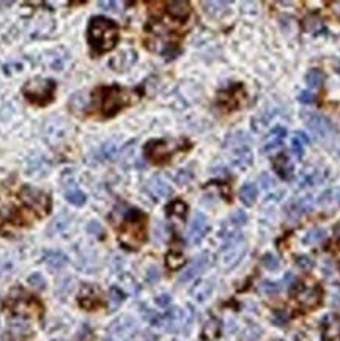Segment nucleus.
<instances>
[{
  "instance_id": "nucleus-1",
  "label": "nucleus",
  "mask_w": 340,
  "mask_h": 341,
  "mask_svg": "<svg viewBox=\"0 0 340 341\" xmlns=\"http://www.w3.org/2000/svg\"><path fill=\"white\" fill-rule=\"evenodd\" d=\"M87 41L95 54H106L118 42V25L107 18L95 16L87 28Z\"/></svg>"
},
{
  "instance_id": "nucleus-2",
  "label": "nucleus",
  "mask_w": 340,
  "mask_h": 341,
  "mask_svg": "<svg viewBox=\"0 0 340 341\" xmlns=\"http://www.w3.org/2000/svg\"><path fill=\"white\" fill-rule=\"evenodd\" d=\"M145 225L147 216L139 209H128L124 214V222L120 230V242L126 249L136 250L145 240Z\"/></svg>"
},
{
  "instance_id": "nucleus-3",
  "label": "nucleus",
  "mask_w": 340,
  "mask_h": 341,
  "mask_svg": "<svg viewBox=\"0 0 340 341\" xmlns=\"http://www.w3.org/2000/svg\"><path fill=\"white\" fill-rule=\"evenodd\" d=\"M93 99L98 104L99 112L104 117H113L123 107L131 104V93L117 87V85H113V87H99L95 91Z\"/></svg>"
},
{
  "instance_id": "nucleus-4",
  "label": "nucleus",
  "mask_w": 340,
  "mask_h": 341,
  "mask_svg": "<svg viewBox=\"0 0 340 341\" xmlns=\"http://www.w3.org/2000/svg\"><path fill=\"white\" fill-rule=\"evenodd\" d=\"M304 121L309 129L314 132V135L318 140H321L323 143L328 145V148L340 145V137L335 131V127L326 117L320 115V113H306Z\"/></svg>"
},
{
  "instance_id": "nucleus-5",
  "label": "nucleus",
  "mask_w": 340,
  "mask_h": 341,
  "mask_svg": "<svg viewBox=\"0 0 340 341\" xmlns=\"http://www.w3.org/2000/svg\"><path fill=\"white\" fill-rule=\"evenodd\" d=\"M57 85L51 79H41V80H32L27 82L25 87L22 88L25 98L30 103L36 106H46L54 99Z\"/></svg>"
},
{
  "instance_id": "nucleus-6",
  "label": "nucleus",
  "mask_w": 340,
  "mask_h": 341,
  "mask_svg": "<svg viewBox=\"0 0 340 341\" xmlns=\"http://www.w3.org/2000/svg\"><path fill=\"white\" fill-rule=\"evenodd\" d=\"M244 253H246V244L241 240L239 234L230 236L225 239V247L222 250L221 263L225 269H230L239 263Z\"/></svg>"
},
{
  "instance_id": "nucleus-7",
  "label": "nucleus",
  "mask_w": 340,
  "mask_h": 341,
  "mask_svg": "<svg viewBox=\"0 0 340 341\" xmlns=\"http://www.w3.org/2000/svg\"><path fill=\"white\" fill-rule=\"evenodd\" d=\"M22 197H24V200L28 206L35 211H38L39 216H46L49 212L51 198L45 192H41V190H38L35 187H30V186H25L24 190H22Z\"/></svg>"
},
{
  "instance_id": "nucleus-8",
  "label": "nucleus",
  "mask_w": 340,
  "mask_h": 341,
  "mask_svg": "<svg viewBox=\"0 0 340 341\" xmlns=\"http://www.w3.org/2000/svg\"><path fill=\"white\" fill-rule=\"evenodd\" d=\"M294 297L298 304H301L304 308H315L321 302L323 293L320 286H298Z\"/></svg>"
},
{
  "instance_id": "nucleus-9",
  "label": "nucleus",
  "mask_w": 340,
  "mask_h": 341,
  "mask_svg": "<svg viewBox=\"0 0 340 341\" xmlns=\"http://www.w3.org/2000/svg\"><path fill=\"white\" fill-rule=\"evenodd\" d=\"M62 181H63V192H65L66 202L71 203V205H74V206H83L85 202H87V195H85L77 187V184L74 182L73 176H69L68 173H65Z\"/></svg>"
},
{
  "instance_id": "nucleus-10",
  "label": "nucleus",
  "mask_w": 340,
  "mask_h": 341,
  "mask_svg": "<svg viewBox=\"0 0 340 341\" xmlns=\"http://www.w3.org/2000/svg\"><path fill=\"white\" fill-rule=\"evenodd\" d=\"M208 228H209V223H208L206 216L202 214V212H197L191 222V226H189L188 240L191 244H198L203 239V236L206 234Z\"/></svg>"
},
{
  "instance_id": "nucleus-11",
  "label": "nucleus",
  "mask_w": 340,
  "mask_h": 341,
  "mask_svg": "<svg viewBox=\"0 0 340 341\" xmlns=\"http://www.w3.org/2000/svg\"><path fill=\"white\" fill-rule=\"evenodd\" d=\"M208 266H209V257H208V253L198 255V257L194 258V261L188 266L186 271H184V272L180 275V281L184 283V281L192 280V278L197 277L198 274H202Z\"/></svg>"
},
{
  "instance_id": "nucleus-12",
  "label": "nucleus",
  "mask_w": 340,
  "mask_h": 341,
  "mask_svg": "<svg viewBox=\"0 0 340 341\" xmlns=\"http://www.w3.org/2000/svg\"><path fill=\"white\" fill-rule=\"evenodd\" d=\"M147 156L153 161V162H164L170 158V153H172V150H170L167 147V143L164 140H153L150 141V143H147Z\"/></svg>"
},
{
  "instance_id": "nucleus-13",
  "label": "nucleus",
  "mask_w": 340,
  "mask_h": 341,
  "mask_svg": "<svg viewBox=\"0 0 340 341\" xmlns=\"http://www.w3.org/2000/svg\"><path fill=\"white\" fill-rule=\"evenodd\" d=\"M11 308L14 311H18V313H24V315H41L42 311V307L38 304L36 299H30V297H27V299H16L11 302Z\"/></svg>"
},
{
  "instance_id": "nucleus-14",
  "label": "nucleus",
  "mask_w": 340,
  "mask_h": 341,
  "mask_svg": "<svg viewBox=\"0 0 340 341\" xmlns=\"http://www.w3.org/2000/svg\"><path fill=\"white\" fill-rule=\"evenodd\" d=\"M184 321H186V318H184L183 311L180 308H174V310H170L165 316H162L159 319V324L164 325V327L168 330H180L183 327Z\"/></svg>"
},
{
  "instance_id": "nucleus-15",
  "label": "nucleus",
  "mask_w": 340,
  "mask_h": 341,
  "mask_svg": "<svg viewBox=\"0 0 340 341\" xmlns=\"http://www.w3.org/2000/svg\"><path fill=\"white\" fill-rule=\"evenodd\" d=\"M148 190L156 198H164V197L172 195V187H170V184L161 176H154L148 181Z\"/></svg>"
},
{
  "instance_id": "nucleus-16",
  "label": "nucleus",
  "mask_w": 340,
  "mask_h": 341,
  "mask_svg": "<svg viewBox=\"0 0 340 341\" xmlns=\"http://www.w3.org/2000/svg\"><path fill=\"white\" fill-rule=\"evenodd\" d=\"M167 11L172 18L175 19H186L191 14V5L189 2H184V0H177V2H168L167 4Z\"/></svg>"
},
{
  "instance_id": "nucleus-17",
  "label": "nucleus",
  "mask_w": 340,
  "mask_h": 341,
  "mask_svg": "<svg viewBox=\"0 0 340 341\" xmlns=\"http://www.w3.org/2000/svg\"><path fill=\"white\" fill-rule=\"evenodd\" d=\"M285 135H287V129L285 127H282V126H276L274 129L268 134V137H266V143H265V151L266 153H269L271 150H274V148H277V147H280L282 145V140L285 138Z\"/></svg>"
},
{
  "instance_id": "nucleus-18",
  "label": "nucleus",
  "mask_w": 340,
  "mask_h": 341,
  "mask_svg": "<svg viewBox=\"0 0 340 341\" xmlns=\"http://www.w3.org/2000/svg\"><path fill=\"white\" fill-rule=\"evenodd\" d=\"M79 301H80V305H82L83 308H87V310H93V308H96V307L101 305V299H99V293H98L95 288H92V286L85 288V289L82 291V294H80V297H79Z\"/></svg>"
},
{
  "instance_id": "nucleus-19",
  "label": "nucleus",
  "mask_w": 340,
  "mask_h": 341,
  "mask_svg": "<svg viewBox=\"0 0 340 341\" xmlns=\"http://www.w3.org/2000/svg\"><path fill=\"white\" fill-rule=\"evenodd\" d=\"M312 206H314V200H312V198H309V197L301 198V200H298L293 205H290L288 214L291 219H298L300 216H303L304 212H309L312 209Z\"/></svg>"
},
{
  "instance_id": "nucleus-20",
  "label": "nucleus",
  "mask_w": 340,
  "mask_h": 341,
  "mask_svg": "<svg viewBox=\"0 0 340 341\" xmlns=\"http://www.w3.org/2000/svg\"><path fill=\"white\" fill-rule=\"evenodd\" d=\"M274 168L279 173V176H282L283 179H288L293 173V165L285 154H280L274 159Z\"/></svg>"
},
{
  "instance_id": "nucleus-21",
  "label": "nucleus",
  "mask_w": 340,
  "mask_h": 341,
  "mask_svg": "<svg viewBox=\"0 0 340 341\" xmlns=\"http://www.w3.org/2000/svg\"><path fill=\"white\" fill-rule=\"evenodd\" d=\"M257 195H259L257 186L252 182H247L239 190V200L243 202L246 206H252L255 203V200H257Z\"/></svg>"
},
{
  "instance_id": "nucleus-22",
  "label": "nucleus",
  "mask_w": 340,
  "mask_h": 341,
  "mask_svg": "<svg viewBox=\"0 0 340 341\" xmlns=\"http://www.w3.org/2000/svg\"><path fill=\"white\" fill-rule=\"evenodd\" d=\"M211 293H212V281H209V280L198 281L197 285L194 286V289H192V296L195 297L198 302L206 301L208 297L211 296Z\"/></svg>"
},
{
  "instance_id": "nucleus-23",
  "label": "nucleus",
  "mask_w": 340,
  "mask_h": 341,
  "mask_svg": "<svg viewBox=\"0 0 340 341\" xmlns=\"http://www.w3.org/2000/svg\"><path fill=\"white\" fill-rule=\"evenodd\" d=\"M324 335H326V338H329V339H334V338H337L340 335V319L338 318H335V316L326 318Z\"/></svg>"
},
{
  "instance_id": "nucleus-24",
  "label": "nucleus",
  "mask_w": 340,
  "mask_h": 341,
  "mask_svg": "<svg viewBox=\"0 0 340 341\" xmlns=\"http://www.w3.org/2000/svg\"><path fill=\"white\" fill-rule=\"evenodd\" d=\"M326 239V230L324 228H312L303 239V242L306 246H315V244H320Z\"/></svg>"
},
{
  "instance_id": "nucleus-25",
  "label": "nucleus",
  "mask_w": 340,
  "mask_h": 341,
  "mask_svg": "<svg viewBox=\"0 0 340 341\" xmlns=\"http://www.w3.org/2000/svg\"><path fill=\"white\" fill-rule=\"evenodd\" d=\"M306 82L310 88L318 90L321 88V85L324 83V74L321 73L320 69H310L309 73L306 74Z\"/></svg>"
},
{
  "instance_id": "nucleus-26",
  "label": "nucleus",
  "mask_w": 340,
  "mask_h": 341,
  "mask_svg": "<svg viewBox=\"0 0 340 341\" xmlns=\"http://www.w3.org/2000/svg\"><path fill=\"white\" fill-rule=\"evenodd\" d=\"M165 263H167V266H168V269H180L184 263H186V260H184V257H183V253L181 252H177V250H170L168 253H167V257H165Z\"/></svg>"
},
{
  "instance_id": "nucleus-27",
  "label": "nucleus",
  "mask_w": 340,
  "mask_h": 341,
  "mask_svg": "<svg viewBox=\"0 0 340 341\" xmlns=\"http://www.w3.org/2000/svg\"><path fill=\"white\" fill-rule=\"evenodd\" d=\"M167 212H168V216H177L180 219H184L186 217V212H188V206L178 200V202H174L172 205H168Z\"/></svg>"
},
{
  "instance_id": "nucleus-28",
  "label": "nucleus",
  "mask_w": 340,
  "mask_h": 341,
  "mask_svg": "<svg viewBox=\"0 0 340 341\" xmlns=\"http://www.w3.org/2000/svg\"><path fill=\"white\" fill-rule=\"evenodd\" d=\"M262 264L268 269V271H276V269H279V266H280V258L274 253H266L262 258Z\"/></svg>"
},
{
  "instance_id": "nucleus-29",
  "label": "nucleus",
  "mask_w": 340,
  "mask_h": 341,
  "mask_svg": "<svg viewBox=\"0 0 340 341\" xmlns=\"http://www.w3.org/2000/svg\"><path fill=\"white\" fill-rule=\"evenodd\" d=\"M219 332H221V325H219V322L212 319V321H209V322L205 325V329H203V336H205L206 339H211V338L219 336Z\"/></svg>"
},
{
  "instance_id": "nucleus-30",
  "label": "nucleus",
  "mask_w": 340,
  "mask_h": 341,
  "mask_svg": "<svg viewBox=\"0 0 340 341\" xmlns=\"http://www.w3.org/2000/svg\"><path fill=\"white\" fill-rule=\"evenodd\" d=\"M259 289H260V293L265 294V296H274V294H277V293L282 289V286L279 285V283L262 281V283H260V286H259Z\"/></svg>"
},
{
  "instance_id": "nucleus-31",
  "label": "nucleus",
  "mask_w": 340,
  "mask_h": 341,
  "mask_svg": "<svg viewBox=\"0 0 340 341\" xmlns=\"http://www.w3.org/2000/svg\"><path fill=\"white\" fill-rule=\"evenodd\" d=\"M247 222V216H246V212H243V211H236V212H233V214L230 216V219H229V225H232L233 228H239V226H243L244 223Z\"/></svg>"
},
{
  "instance_id": "nucleus-32",
  "label": "nucleus",
  "mask_w": 340,
  "mask_h": 341,
  "mask_svg": "<svg viewBox=\"0 0 340 341\" xmlns=\"http://www.w3.org/2000/svg\"><path fill=\"white\" fill-rule=\"evenodd\" d=\"M46 263L51 266V267H62L65 263H66V258L63 257L62 253H57V252H54V253H49L48 257H46Z\"/></svg>"
},
{
  "instance_id": "nucleus-33",
  "label": "nucleus",
  "mask_w": 340,
  "mask_h": 341,
  "mask_svg": "<svg viewBox=\"0 0 340 341\" xmlns=\"http://www.w3.org/2000/svg\"><path fill=\"white\" fill-rule=\"evenodd\" d=\"M109 299H110V308H117L123 301H124V294L118 289V288H110L109 293Z\"/></svg>"
},
{
  "instance_id": "nucleus-34",
  "label": "nucleus",
  "mask_w": 340,
  "mask_h": 341,
  "mask_svg": "<svg viewBox=\"0 0 340 341\" xmlns=\"http://www.w3.org/2000/svg\"><path fill=\"white\" fill-rule=\"evenodd\" d=\"M296 264L300 269H303V271H310V269L314 267V260L304 257V255H300V257H296Z\"/></svg>"
},
{
  "instance_id": "nucleus-35",
  "label": "nucleus",
  "mask_w": 340,
  "mask_h": 341,
  "mask_svg": "<svg viewBox=\"0 0 340 341\" xmlns=\"http://www.w3.org/2000/svg\"><path fill=\"white\" fill-rule=\"evenodd\" d=\"M273 322L276 324V325H285L287 322H288V313L287 311H283V310H277V311H274V315H273Z\"/></svg>"
},
{
  "instance_id": "nucleus-36",
  "label": "nucleus",
  "mask_w": 340,
  "mask_h": 341,
  "mask_svg": "<svg viewBox=\"0 0 340 341\" xmlns=\"http://www.w3.org/2000/svg\"><path fill=\"white\" fill-rule=\"evenodd\" d=\"M291 151L298 156V158H303V154H304V143L301 140H298L296 137H293V140H291Z\"/></svg>"
},
{
  "instance_id": "nucleus-37",
  "label": "nucleus",
  "mask_w": 340,
  "mask_h": 341,
  "mask_svg": "<svg viewBox=\"0 0 340 341\" xmlns=\"http://www.w3.org/2000/svg\"><path fill=\"white\" fill-rule=\"evenodd\" d=\"M298 99H300V103H303V104H314L315 103V94L312 91H301L300 96H298Z\"/></svg>"
},
{
  "instance_id": "nucleus-38",
  "label": "nucleus",
  "mask_w": 340,
  "mask_h": 341,
  "mask_svg": "<svg viewBox=\"0 0 340 341\" xmlns=\"http://www.w3.org/2000/svg\"><path fill=\"white\" fill-rule=\"evenodd\" d=\"M28 283H30L32 286H35V288H38V289H42L45 288V278H42L39 274H35V275H32L30 278H28Z\"/></svg>"
},
{
  "instance_id": "nucleus-39",
  "label": "nucleus",
  "mask_w": 340,
  "mask_h": 341,
  "mask_svg": "<svg viewBox=\"0 0 340 341\" xmlns=\"http://www.w3.org/2000/svg\"><path fill=\"white\" fill-rule=\"evenodd\" d=\"M320 25H321V22H320L318 18H309V19L306 21V28H307L309 32H315Z\"/></svg>"
},
{
  "instance_id": "nucleus-40",
  "label": "nucleus",
  "mask_w": 340,
  "mask_h": 341,
  "mask_svg": "<svg viewBox=\"0 0 340 341\" xmlns=\"http://www.w3.org/2000/svg\"><path fill=\"white\" fill-rule=\"evenodd\" d=\"M156 304H158L159 307H167L170 304V296L168 294L158 296V297H156Z\"/></svg>"
},
{
  "instance_id": "nucleus-41",
  "label": "nucleus",
  "mask_w": 340,
  "mask_h": 341,
  "mask_svg": "<svg viewBox=\"0 0 340 341\" xmlns=\"http://www.w3.org/2000/svg\"><path fill=\"white\" fill-rule=\"evenodd\" d=\"M294 280H296V278H294V275L288 272V274H285V277H283V280H282L280 285H282V286H287V288H290V286L293 285V283H294Z\"/></svg>"
},
{
  "instance_id": "nucleus-42",
  "label": "nucleus",
  "mask_w": 340,
  "mask_h": 341,
  "mask_svg": "<svg viewBox=\"0 0 340 341\" xmlns=\"http://www.w3.org/2000/svg\"><path fill=\"white\" fill-rule=\"evenodd\" d=\"M98 5L101 7L103 10H107V11H110V10H115V7H117V2H106V0H101V2H98Z\"/></svg>"
},
{
  "instance_id": "nucleus-43",
  "label": "nucleus",
  "mask_w": 340,
  "mask_h": 341,
  "mask_svg": "<svg viewBox=\"0 0 340 341\" xmlns=\"http://www.w3.org/2000/svg\"><path fill=\"white\" fill-rule=\"evenodd\" d=\"M158 278H159L158 269H156V267H151V269H150V272H148V281H153V283H154Z\"/></svg>"
},
{
  "instance_id": "nucleus-44",
  "label": "nucleus",
  "mask_w": 340,
  "mask_h": 341,
  "mask_svg": "<svg viewBox=\"0 0 340 341\" xmlns=\"http://www.w3.org/2000/svg\"><path fill=\"white\" fill-rule=\"evenodd\" d=\"M294 137L298 138V140H301L304 145H307L309 143V137L304 134V132H301V131H298V132H294Z\"/></svg>"
},
{
  "instance_id": "nucleus-45",
  "label": "nucleus",
  "mask_w": 340,
  "mask_h": 341,
  "mask_svg": "<svg viewBox=\"0 0 340 341\" xmlns=\"http://www.w3.org/2000/svg\"><path fill=\"white\" fill-rule=\"evenodd\" d=\"M331 195H332V197H334V198H335V200H337V203H338V205H340V189H335V190H331Z\"/></svg>"
},
{
  "instance_id": "nucleus-46",
  "label": "nucleus",
  "mask_w": 340,
  "mask_h": 341,
  "mask_svg": "<svg viewBox=\"0 0 340 341\" xmlns=\"http://www.w3.org/2000/svg\"><path fill=\"white\" fill-rule=\"evenodd\" d=\"M332 7H334V11H335V13L338 14V16H340V2H334V4H332Z\"/></svg>"
},
{
  "instance_id": "nucleus-47",
  "label": "nucleus",
  "mask_w": 340,
  "mask_h": 341,
  "mask_svg": "<svg viewBox=\"0 0 340 341\" xmlns=\"http://www.w3.org/2000/svg\"><path fill=\"white\" fill-rule=\"evenodd\" d=\"M335 233H337V234H340V223L335 226Z\"/></svg>"
},
{
  "instance_id": "nucleus-48",
  "label": "nucleus",
  "mask_w": 340,
  "mask_h": 341,
  "mask_svg": "<svg viewBox=\"0 0 340 341\" xmlns=\"http://www.w3.org/2000/svg\"><path fill=\"white\" fill-rule=\"evenodd\" d=\"M338 247H340V242H338Z\"/></svg>"
},
{
  "instance_id": "nucleus-49",
  "label": "nucleus",
  "mask_w": 340,
  "mask_h": 341,
  "mask_svg": "<svg viewBox=\"0 0 340 341\" xmlns=\"http://www.w3.org/2000/svg\"><path fill=\"white\" fill-rule=\"evenodd\" d=\"M57 341H60V339H57Z\"/></svg>"
},
{
  "instance_id": "nucleus-50",
  "label": "nucleus",
  "mask_w": 340,
  "mask_h": 341,
  "mask_svg": "<svg viewBox=\"0 0 340 341\" xmlns=\"http://www.w3.org/2000/svg\"><path fill=\"white\" fill-rule=\"evenodd\" d=\"M276 341H279V339H276Z\"/></svg>"
}]
</instances>
